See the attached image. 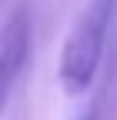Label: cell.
<instances>
[{"label":"cell","mask_w":117,"mask_h":120,"mask_svg":"<svg viewBox=\"0 0 117 120\" xmlns=\"http://www.w3.org/2000/svg\"><path fill=\"white\" fill-rule=\"evenodd\" d=\"M114 17H117V0H90L70 23V34L60 50V67H57L64 94L80 97L97 80Z\"/></svg>","instance_id":"6da1fadb"},{"label":"cell","mask_w":117,"mask_h":120,"mask_svg":"<svg viewBox=\"0 0 117 120\" xmlns=\"http://www.w3.org/2000/svg\"><path fill=\"white\" fill-rule=\"evenodd\" d=\"M84 120H97V110H87V117Z\"/></svg>","instance_id":"3957f363"},{"label":"cell","mask_w":117,"mask_h":120,"mask_svg":"<svg viewBox=\"0 0 117 120\" xmlns=\"http://www.w3.org/2000/svg\"><path fill=\"white\" fill-rule=\"evenodd\" d=\"M34 47V13L27 4L13 7L4 20V34H0V80H4V103H10L13 87L20 83V73L27 70Z\"/></svg>","instance_id":"7a4b0ae2"}]
</instances>
